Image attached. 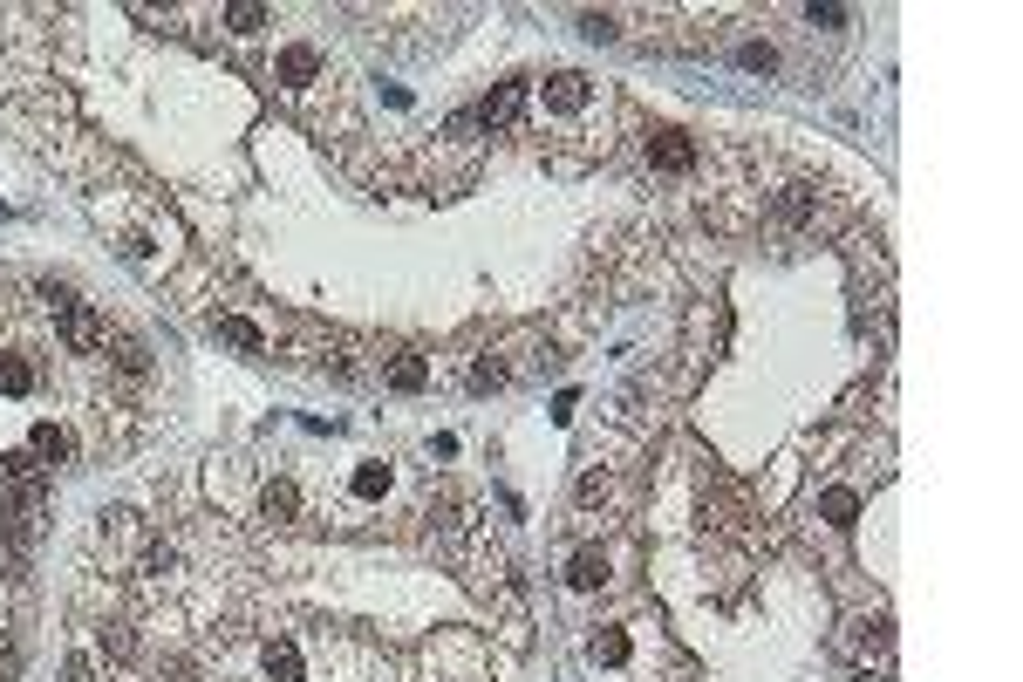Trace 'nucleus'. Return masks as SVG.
Listing matches in <instances>:
<instances>
[{
  "mask_svg": "<svg viewBox=\"0 0 1023 682\" xmlns=\"http://www.w3.org/2000/svg\"><path fill=\"white\" fill-rule=\"evenodd\" d=\"M41 512H48V478L28 451L0 457V539L7 546H35Z\"/></svg>",
  "mask_w": 1023,
  "mask_h": 682,
  "instance_id": "obj_1",
  "label": "nucleus"
},
{
  "mask_svg": "<svg viewBox=\"0 0 1023 682\" xmlns=\"http://www.w3.org/2000/svg\"><path fill=\"white\" fill-rule=\"evenodd\" d=\"M826 226V191L819 185H785L778 198H771V232H819Z\"/></svg>",
  "mask_w": 1023,
  "mask_h": 682,
  "instance_id": "obj_2",
  "label": "nucleus"
},
{
  "mask_svg": "<svg viewBox=\"0 0 1023 682\" xmlns=\"http://www.w3.org/2000/svg\"><path fill=\"white\" fill-rule=\"evenodd\" d=\"M696 137L689 130H676V123H655L648 130V171H662V178H689L696 171Z\"/></svg>",
  "mask_w": 1023,
  "mask_h": 682,
  "instance_id": "obj_3",
  "label": "nucleus"
},
{
  "mask_svg": "<svg viewBox=\"0 0 1023 682\" xmlns=\"http://www.w3.org/2000/svg\"><path fill=\"white\" fill-rule=\"evenodd\" d=\"M55 335L69 341L76 355H96V348H110V321H103L89 301H62L55 307Z\"/></svg>",
  "mask_w": 1023,
  "mask_h": 682,
  "instance_id": "obj_4",
  "label": "nucleus"
},
{
  "mask_svg": "<svg viewBox=\"0 0 1023 682\" xmlns=\"http://www.w3.org/2000/svg\"><path fill=\"white\" fill-rule=\"evenodd\" d=\"M594 103V82L580 76V69H553V76L539 82V110L546 116H580Z\"/></svg>",
  "mask_w": 1023,
  "mask_h": 682,
  "instance_id": "obj_5",
  "label": "nucleus"
},
{
  "mask_svg": "<svg viewBox=\"0 0 1023 682\" xmlns=\"http://www.w3.org/2000/svg\"><path fill=\"white\" fill-rule=\"evenodd\" d=\"M321 69H328L321 48H314V41H294V48H280V69H273V76L287 82V89H307V82H321Z\"/></svg>",
  "mask_w": 1023,
  "mask_h": 682,
  "instance_id": "obj_6",
  "label": "nucleus"
},
{
  "mask_svg": "<svg viewBox=\"0 0 1023 682\" xmlns=\"http://www.w3.org/2000/svg\"><path fill=\"white\" fill-rule=\"evenodd\" d=\"M894 655V635H887V614H873V621H853V662L873 669V662H887Z\"/></svg>",
  "mask_w": 1023,
  "mask_h": 682,
  "instance_id": "obj_7",
  "label": "nucleus"
},
{
  "mask_svg": "<svg viewBox=\"0 0 1023 682\" xmlns=\"http://www.w3.org/2000/svg\"><path fill=\"white\" fill-rule=\"evenodd\" d=\"M519 103H526V82H498L492 96H485V110H478V123L485 130H512L519 123Z\"/></svg>",
  "mask_w": 1023,
  "mask_h": 682,
  "instance_id": "obj_8",
  "label": "nucleus"
},
{
  "mask_svg": "<svg viewBox=\"0 0 1023 682\" xmlns=\"http://www.w3.org/2000/svg\"><path fill=\"white\" fill-rule=\"evenodd\" d=\"M260 519H273V526H294L301 519V485L294 478H273L260 492Z\"/></svg>",
  "mask_w": 1023,
  "mask_h": 682,
  "instance_id": "obj_9",
  "label": "nucleus"
},
{
  "mask_svg": "<svg viewBox=\"0 0 1023 682\" xmlns=\"http://www.w3.org/2000/svg\"><path fill=\"white\" fill-rule=\"evenodd\" d=\"M567 587H573V594H594V587H607V553H601V546H587V553H573V567H567Z\"/></svg>",
  "mask_w": 1023,
  "mask_h": 682,
  "instance_id": "obj_10",
  "label": "nucleus"
},
{
  "mask_svg": "<svg viewBox=\"0 0 1023 682\" xmlns=\"http://www.w3.org/2000/svg\"><path fill=\"white\" fill-rule=\"evenodd\" d=\"M382 382H389V389H403V396H417L423 382H430V362H423V355H389Z\"/></svg>",
  "mask_w": 1023,
  "mask_h": 682,
  "instance_id": "obj_11",
  "label": "nucleus"
},
{
  "mask_svg": "<svg viewBox=\"0 0 1023 682\" xmlns=\"http://www.w3.org/2000/svg\"><path fill=\"white\" fill-rule=\"evenodd\" d=\"M35 389V362L21 348H0V396H28Z\"/></svg>",
  "mask_w": 1023,
  "mask_h": 682,
  "instance_id": "obj_12",
  "label": "nucleus"
},
{
  "mask_svg": "<svg viewBox=\"0 0 1023 682\" xmlns=\"http://www.w3.org/2000/svg\"><path fill=\"white\" fill-rule=\"evenodd\" d=\"M573 498H580V512H607V505H614V471H601V464L580 471V492Z\"/></svg>",
  "mask_w": 1023,
  "mask_h": 682,
  "instance_id": "obj_13",
  "label": "nucleus"
},
{
  "mask_svg": "<svg viewBox=\"0 0 1023 682\" xmlns=\"http://www.w3.org/2000/svg\"><path fill=\"white\" fill-rule=\"evenodd\" d=\"M266 676L301 682V676H307V669H301V648H294V642H273V648H266Z\"/></svg>",
  "mask_w": 1023,
  "mask_h": 682,
  "instance_id": "obj_14",
  "label": "nucleus"
},
{
  "mask_svg": "<svg viewBox=\"0 0 1023 682\" xmlns=\"http://www.w3.org/2000/svg\"><path fill=\"white\" fill-rule=\"evenodd\" d=\"M628 655H635V642H628L621 628H601V635H594V662H607V669H621Z\"/></svg>",
  "mask_w": 1023,
  "mask_h": 682,
  "instance_id": "obj_15",
  "label": "nucleus"
},
{
  "mask_svg": "<svg viewBox=\"0 0 1023 682\" xmlns=\"http://www.w3.org/2000/svg\"><path fill=\"white\" fill-rule=\"evenodd\" d=\"M219 335H226L232 348H246V355H260V348H266V335L253 328V321H239V314H219Z\"/></svg>",
  "mask_w": 1023,
  "mask_h": 682,
  "instance_id": "obj_16",
  "label": "nucleus"
},
{
  "mask_svg": "<svg viewBox=\"0 0 1023 682\" xmlns=\"http://www.w3.org/2000/svg\"><path fill=\"white\" fill-rule=\"evenodd\" d=\"M853 512H860V492H826L819 498V519H826V526H853Z\"/></svg>",
  "mask_w": 1023,
  "mask_h": 682,
  "instance_id": "obj_17",
  "label": "nucleus"
},
{
  "mask_svg": "<svg viewBox=\"0 0 1023 682\" xmlns=\"http://www.w3.org/2000/svg\"><path fill=\"white\" fill-rule=\"evenodd\" d=\"M737 69H751V76H771V69H778V48H771V41H744V48H737Z\"/></svg>",
  "mask_w": 1023,
  "mask_h": 682,
  "instance_id": "obj_18",
  "label": "nucleus"
},
{
  "mask_svg": "<svg viewBox=\"0 0 1023 682\" xmlns=\"http://www.w3.org/2000/svg\"><path fill=\"white\" fill-rule=\"evenodd\" d=\"M348 492H355V498H382V492H389V464H362V471L348 478Z\"/></svg>",
  "mask_w": 1023,
  "mask_h": 682,
  "instance_id": "obj_19",
  "label": "nucleus"
},
{
  "mask_svg": "<svg viewBox=\"0 0 1023 682\" xmlns=\"http://www.w3.org/2000/svg\"><path fill=\"white\" fill-rule=\"evenodd\" d=\"M226 28H232V35H260V28H266V7L239 0V7H226Z\"/></svg>",
  "mask_w": 1023,
  "mask_h": 682,
  "instance_id": "obj_20",
  "label": "nucleus"
},
{
  "mask_svg": "<svg viewBox=\"0 0 1023 682\" xmlns=\"http://www.w3.org/2000/svg\"><path fill=\"white\" fill-rule=\"evenodd\" d=\"M35 457H48V464H62V457H69V437H62L55 423H35Z\"/></svg>",
  "mask_w": 1023,
  "mask_h": 682,
  "instance_id": "obj_21",
  "label": "nucleus"
},
{
  "mask_svg": "<svg viewBox=\"0 0 1023 682\" xmlns=\"http://www.w3.org/2000/svg\"><path fill=\"white\" fill-rule=\"evenodd\" d=\"M96 642H103V655H110V662H130V648H137L123 621H103V635H96Z\"/></svg>",
  "mask_w": 1023,
  "mask_h": 682,
  "instance_id": "obj_22",
  "label": "nucleus"
},
{
  "mask_svg": "<svg viewBox=\"0 0 1023 682\" xmlns=\"http://www.w3.org/2000/svg\"><path fill=\"white\" fill-rule=\"evenodd\" d=\"M580 35H587V41H614V35H621V14H580Z\"/></svg>",
  "mask_w": 1023,
  "mask_h": 682,
  "instance_id": "obj_23",
  "label": "nucleus"
},
{
  "mask_svg": "<svg viewBox=\"0 0 1023 682\" xmlns=\"http://www.w3.org/2000/svg\"><path fill=\"white\" fill-rule=\"evenodd\" d=\"M471 382H478V389H498V382H512V362H498V355H485V362L471 369Z\"/></svg>",
  "mask_w": 1023,
  "mask_h": 682,
  "instance_id": "obj_24",
  "label": "nucleus"
},
{
  "mask_svg": "<svg viewBox=\"0 0 1023 682\" xmlns=\"http://www.w3.org/2000/svg\"><path fill=\"white\" fill-rule=\"evenodd\" d=\"M116 369H123V376H144L151 362H144V348H137V341H123V348H116Z\"/></svg>",
  "mask_w": 1023,
  "mask_h": 682,
  "instance_id": "obj_25",
  "label": "nucleus"
},
{
  "mask_svg": "<svg viewBox=\"0 0 1023 682\" xmlns=\"http://www.w3.org/2000/svg\"><path fill=\"white\" fill-rule=\"evenodd\" d=\"M805 21H812V28H846L853 14H846V7H805Z\"/></svg>",
  "mask_w": 1023,
  "mask_h": 682,
  "instance_id": "obj_26",
  "label": "nucleus"
},
{
  "mask_svg": "<svg viewBox=\"0 0 1023 682\" xmlns=\"http://www.w3.org/2000/svg\"><path fill=\"white\" fill-rule=\"evenodd\" d=\"M69 682H96V669H89V655H76V662H69Z\"/></svg>",
  "mask_w": 1023,
  "mask_h": 682,
  "instance_id": "obj_27",
  "label": "nucleus"
}]
</instances>
